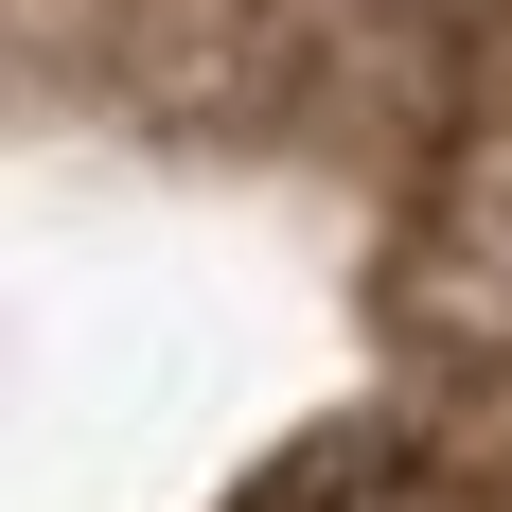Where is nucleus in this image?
Listing matches in <instances>:
<instances>
[{"instance_id": "1", "label": "nucleus", "mask_w": 512, "mask_h": 512, "mask_svg": "<svg viewBox=\"0 0 512 512\" xmlns=\"http://www.w3.org/2000/svg\"><path fill=\"white\" fill-rule=\"evenodd\" d=\"M371 301L424 371H512V89L424 124V177H407V230H389Z\"/></svg>"}]
</instances>
